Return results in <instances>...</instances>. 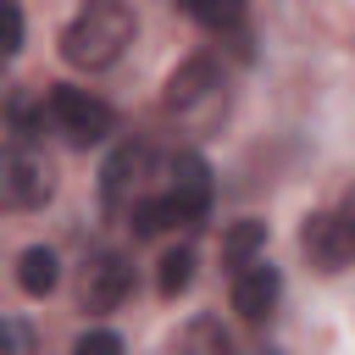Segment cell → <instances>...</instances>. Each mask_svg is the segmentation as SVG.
I'll return each instance as SVG.
<instances>
[{
  "instance_id": "9c48e42d",
  "label": "cell",
  "mask_w": 355,
  "mask_h": 355,
  "mask_svg": "<svg viewBox=\"0 0 355 355\" xmlns=\"http://www.w3.org/2000/svg\"><path fill=\"white\" fill-rule=\"evenodd\" d=\"M277 294H283V272H277V266L250 261L244 272H233V311H239L244 322H266L272 305H277Z\"/></svg>"
},
{
  "instance_id": "5bb4252c",
  "label": "cell",
  "mask_w": 355,
  "mask_h": 355,
  "mask_svg": "<svg viewBox=\"0 0 355 355\" xmlns=\"http://www.w3.org/2000/svg\"><path fill=\"white\" fill-rule=\"evenodd\" d=\"M128 222H133V233L139 239H155V233H166V227H178V211L161 200V194H144L133 211H128Z\"/></svg>"
},
{
  "instance_id": "8fae6325",
  "label": "cell",
  "mask_w": 355,
  "mask_h": 355,
  "mask_svg": "<svg viewBox=\"0 0 355 355\" xmlns=\"http://www.w3.org/2000/svg\"><path fill=\"white\" fill-rule=\"evenodd\" d=\"M55 250H44V244H33V250H22V261H17V288L22 294H33V300H44L50 288H55Z\"/></svg>"
},
{
  "instance_id": "4fadbf2b",
  "label": "cell",
  "mask_w": 355,
  "mask_h": 355,
  "mask_svg": "<svg viewBox=\"0 0 355 355\" xmlns=\"http://www.w3.org/2000/svg\"><path fill=\"white\" fill-rule=\"evenodd\" d=\"M189 283H194V250H189V244H178V250H166V255H161V266H155V288H161L166 300H178Z\"/></svg>"
},
{
  "instance_id": "8992f818",
  "label": "cell",
  "mask_w": 355,
  "mask_h": 355,
  "mask_svg": "<svg viewBox=\"0 0 355 355\" xmlns=\"http://www.w3.org/2000/svg\"><path fill=\"white\" fill-rule=\"evenodd\" d=\"M150 166H155V155H150V144H116L111 150V161H105V172H100V194H105V205L111 211H133L150 189Z\"/></svg>"
},
{
  "instance_id": "ba28073f",
  "label": "cell",
  "mask_w": 355,
  "mask_h": 355,
  "mask_svg": "<svg viewBox=\"0 0 355 355\" xmlns=\"http://www.w3.org/2000/svg\"><path fill=\"white\" fill-rule=\"evenodd\" d=\"M300 244H305V255H311V266H316V272H338V266L355 255V239H349L344 216H333V211H316V216H305V227H300Z\"/></svg>"
},
{
  "instance_id": "2e32d148",
  "label": "cell",
  "mask_w": 355,
  "mask_h": 355,
  "mask_svg": "<svg viewBox=\"0 0 355 355\" xmlns=\"http://www.w3.org/2000/svg\"><path fill=\"white\" fill-rule=\"evenodd\" d=\"M0 355H33V327L22 316H0Z\"/></svg>"
},
{
  "instance_id": "9a60e30c",
  "label": "cell",
  "mask_w": 355,
  "mask_h": 355,
  "mask_svg": "<svg viewBox=\"0 0 355 355\" xmlns=\"http://www.w3.org/2000/svg\"><path fill=\"white\" fill-rule=\"evenodd\" d=\"M194 22H205V28H227V22H239V11H244V0H178Z\"/></svg>"
},
{
  "instance_id": "e0dca14e",
  "label": "cell",
  "mask_w": 355,
  "mask_h": 355,
  "mask_svg": "<svg viewBox=\"0 0 355 355\" xmlns=\"http://www.w3.org/2000/svg\"><path fill=\"white\" fill-rule=\"evenodd\" d=\"M17 50H22V6L0 0V55H17Z\"/></svg>"
},
{
  "instance_id": "30bf717a",
  "label": "cell",
  "mask_w": 355,
  "mask_h": 355,
  "mask_svg": "<svg viewBox=\"0 0 355 355\" xmlns=\"http://www.w3.org/2000/svg\"><path fill=\"white\" fill-rule=\"evenodd\" d=\"M261 250H266V222H233L227 233H222V266H233V272H244L250 261H261Z\"/></svg>"
},
{
  "instance_id": "d6986e66",
  "label": "cell",
  "mask_w": 355,
  "mask_h": 355,
  "mask_svg": "<svg viewBox=\"0 0 355 355\" xmlns=\"http://www.w3.org/2000/svg\"><path fill=\"white\" fill-rule=\"evenodd\" d=\"M344 227H349V239H355V194L344 200Z\"/></svg>"
},
{
  "instance_id": "277c9868",
  "label": "cell",
  "mask_w": 355,
  "mask_h": 355,
  "mask_svg": "<svg viewBox=\"0 0 355 355\" xmlns=\"http://www.w3.org/2000/svg\"><path fill=\"white\" fill-rule=\"evenodd\" d=\"M222 67L211 61V55H189L172 78H166V111H178V116H189V122H205L216 105H222Z\"/></svg>"
},
{
  "instance_id": "7c38bea8",
  "label": "cell",
  "mask_w": 355,
  "mask_h": 355,
  "mask_svg": "<svg viewBox=\"0 0 355 355\" xmlns=\"http://www.w3.org/2000/svg\"><path fill=\"white\" fill-rule=\"evenodd\" d=\"M178 355H239V349H233V338L222 333V322H216V316H200V322H189V327H183Z\"/></svg>"
},
{
  "instance_id": "7a4b0ae2",
  "label": "cell",
  "mask_w": 355,
  "mask_h": 355,
  "mask_svg": "<svg viewBox=\"0 0 355 355\" xmlns=\"http://www.w3.org/2000/svg\"><path fill=\"white\" fill-rule=\"evenodd\" d=\"M44 111H50L55 133H67L72 144H100V139H111V128H116V111H111L100 94L78 89V83H50Z\"/></svg>"
},
{
  "instance_id": "6da1fadb",
  "label": "cell",
  "mask_w": 355,
  "mask_h": 355,
  "mask_svg": "<svg viewBox=\"0 0 355 355\" xmlns=\"http://www.w3.org/2000/svg\"><path fill=\"white\" fill-rule=\"evenodd\" d=\"M133 44V6L128 0H83L78 17L61 28V61L78 72H105Z\"/></svg>"
},
{
  "instance_id": "3957f363",
  "label": "cell",
  "mask_w": 355,
  "mask_h": 355,
  "mask_svg": "<svg viewBox=\"0 0 355 355\" xmlns=\"http://www.w3.org/2000/svg\"><path fill=\"white\" fill-rule=\"evenodd\" d=\"M55 178H50V161L33 150V144H0V211H39L50 200Z\"/></svg>"
},
{
  "instance_id": "ac0fdd59",
  "label": "cell",
  "mask_w": 355,
  "mask_h": 355,
  "mask_svg": "<svg viewBox=\"0 0 355 355\" xmlns=\"http://www.w3.org/2000/svg\"><path fill=\"white\" fill-rule=\"evenodd\" d=\"M72 355H122V338H116L111 327H89V333L72 344Z\"/></svg>"
},
{
  "instance_id": "52a82bcc",
  "label": "cell",
  "mask_w": 355,
  "mask_h": 355,
  "mask_svg": "<svg viewBox=\"0 0 355 355\" xmlns=\"http://www.w3.org/2000/svg\"><path fill=\"white\" fill-rule=\"evenodd\" d=\"M161 200L178 211V222H200V216L211 211V166H205L194 150L172 155V161H166V189H161Z\"/></svg>"
},
{
  "instance_id": "ffe728a7",
  "label": "cell",
  "mask_w": 355,
  "mask_h": 355,
  "mask_svg": "<svg viewBox=\"0 0 355 355\" xmlns=\"http://www.w3.org/2000/svg\"><path fill=\"white\" fill-rule=\"evenodd\" d=\"M266 355H277V349H266Z\"/></svg>"
},
{
  "instance_id": "5b68a950",
  "label": "cell",
  "mask_w": 355,
  "mask_h": 355,
  "mask_svg": "<svg viewBox=\"0 0 355 355\" xmlns=\"http://www.w3.org/2000/svg\"><path fill=\"white\" fill-rule=\"evenodd\" d=\"M133 288V266L122 250H94L78 272V305L83 311H116Z\"/></svg>"
}]
</instances>
